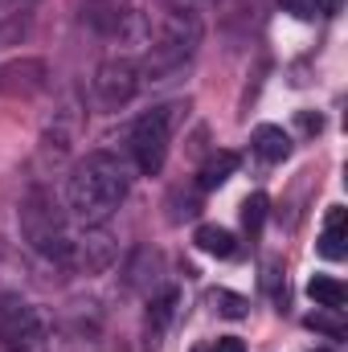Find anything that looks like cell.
Wrapping results in <instances>:
<instances>
[{"label":"cell","instance_id":"44dd1931","mask_svg":"<svg viewBox=\"0 0 348 352\" xmlns=\"http://www.w3.org/2000/svg\"><path fill=\"white\" fill-rule=\"evenodd\" d=\"M345 8V0H312V12H320V16H336Z\"/></svg>","mask_w":348,"mask_h":352},{"label":"cell","instance_id":"5b68a950","mask_svg":"<svg viewBox=\"0 0 348 352\" xmlns=\"http://www.w3.org/2000/svg\"><path fill=\"white\" fill-rule=\"evenodd\" d=\"M115 263H119V242L102 226H83L78 234H70V258H66V266H74L78 274H102Z\"/></svg>","mask_w":348,"mask_h":352},{"label":"cell","instance_id":"277c9868","mask_svg":"<svg viewBox=\"0 0 348 352\" xmlns=\"http://www.w3.org/2000/svg\"><path fill=\"white\" fill-rule=\"evenodd\" d=\"M0 344L8 352H41V344H45L41 311L33 303H25L21 295L0 299Z\"/></svg>","mask_w":348,"mask_h":352},{"label":"cell","instance_id":"4fadbf2b","mask_svg":"<svg viewBox=\"0 0 348 352\" xmlns=\"http://www.w3.org/2000/svg\"><path fill=\"white\" fill-rule=\"evenodd\" d=\"M209 303H213V311L226 316V320H246V316H250V299H242L238 291H226V287L209 291Z\"/></svg>","mask_w":348,"mask_h":352},{"label":"cell","instance_id":"9c48e42d","mask_svg":"<svg viewBox=\"0 0 348 352\" xmlns=\"http://www.w3.org/2000/svg\"><path fill=\"white\" fill-rule=\"evenodd\" d=\"M193 242H197L201 254H213V258H234L238 254V238L226 226H197Z\"/></svg>","mask_w":348,"mask_h":352},{"label":"cell","instance_id":"ba28073f","mask_svg":"<svg viewBox=\"0 0 348 352\" xmlns=\"http://www.w3.org/2000/svg\"><path fill=\"white\" fill-rule=\"evenodd\" d=\"M250 140H254V152H259L262 160H270V164H283L291 156V135L279 123H259Z\"/></svg>","mask_w":348,"mask_h":352},{"label":"cell","instance_id":"e0dca14e","mask_svg":"<svg viewBox=\"0 0 348 352\" xmlns=\"http://www.w3.org/2000/svg\"><path fill=\"white\" fill-rule=\"evenodd\" d=\"M320 254L332 258V263L345 258V230H324V234H320Z\"/></svg>","mask_w":348,"mask_h":352},{"label":"cell","instance_id":"3957f363","mask_svg":"<svg viewBox=\"0 0 348 352\" xmlns=\"http://www.w3.org/2000/svg\"><path fill=\"white\" fill-rule=\"evenodd\" d=\"M180 111H188V102H164V107H152V111H144L135 119L127 148H131V160H135V168L144 176H156L164 168L168 144H173V127H176V119H180Z\"/></svg>","mask_w":348,"mask_h":352},{"label":"cell","instance_id":"5bb4252c","mask_svg":"<svg viewBox=\"0 0 348 352\" xmlns=\"http://www.w3.org/2000/svg\"><path fill=\"white\" fill-rule=\"evenodd\" d=\"M266 209H270V201H266V192H250V197L242 201V230H246L250 238H259V234H262V221H266Z\"/></svg>","mask_w":348,"mask_h":352},{"label":"cell","instance_id":"cb8c5ba5","mask_svg":"<svg viewBox=\"0 0 348 352\" xmlns=\"http://www.w3.org/2000/svg\"><path fill=\"white\" fill-rule=\"evenodd\" d=\"M193 352H213V349H193Z\"/></svg>","mask_w":348,"mask_h":352},{"label":"cell","instance_id":"d4e9b609","mask_svg":"<svg viewBox=\"0 0 348 352\" xmlns=\"http://www.w3.org/2000/svg\"><path fill=\"white\" fill-rule=\"evenodd\" d=\"M316 352H328V349H316Z\"/></svg>","mask_w":348,"mask_h":352},{"label":"cell","instance_id":"8fae6325","mask_svg":"<svg viewBox=\"0 0 348 352\" xmlns=\"http://www.w3.org/2000/svg\"><path fill=\"white\" fill-rule=\"evenodd\" d=\"M307 295L316 299V307H340V311H345V299H348L345 283L332 278V274H312L307 278Z\"/></svg>","mask_w":348,"mask_h":352},{"label":"cell","instance_id":"9a60e30c","mask_svg":"<svg viewBox=\"0 0 348 352\" xmlns=\"http://www.w3.org/2000/svg\"><path fill=\"white\" fill-rule=\"evenodd\" d=\"M83 4H87L90 21H94V25H98L102 33H107V29H111V25L119 21V12L127 8V0H83Z\"/></svg>","mask_w":348,"mask_h":352},{"label":"cell","instance_id":"ac0fdd59","mask_svg":"<svg viewBox=\"0 0 348 352\" xmlns=\"http://www.w3.org/2000/svg\"><path fill=\"white\" fill-rule=\"evenodd\" d=\"M299 131L303 135H320L324 131V115L320 111H299Z\"/></svg>","mask_w":348,"mask_h":352},{"label":"cell","instance_id":"30bf717a","mask_svg":"<svg viewBox=\"0 0 348 352\" xmlns=\"http://www.w3.org/2000/svg\"><path fill=\"white\" fill-rule=\"evenodd\" d=\"M234 173H238V156H234V152H213V156L201 164V173H197V188H205V192H209V188H221Z\"/></svg>","mask_w":348,"mask_h":352},{"label":"cell","instance_id":"52a82bcc","mask_svg":"<svg viewBox=\"0 0 348 352\" xmlns=\"http://www.w3.org/2000/svg\"><path fill=\"white\" fill-rule=\"evenodd\" d=\"M176 307H180V291H176V287H168L164 295H156V299L148 303V352L160 349V336L168 332Z\"/></svg>","mask_w":348,"mask_h":352},{"label":"cell","instance_id":"ffe728a7","mask_svg":"<svg viewBox=\"0 0 348 352\" xmlns=\"http://www.w3.org/2000/svg\"><path fill=\"white\" fill-rule=\"evenodd\" d=\"M345 221H348V209L345 205H332L328 217H324V230H345Z\"/></svg>","mask_w":348,"mask_h":352},{"label":"cell","instance_id":"2e32d148","mask_svg":"<svg viewBox=\"0 0 348 352\" xmlns=\"http://www.w3.org/2000/svg\"><path fill=\"white\" fill-rule=\"evenodd\" d=\"M262 291H266L270 299H279V303L287 299V287H283V263H279V258H266V263H262Z\"/></svg>","mask_w":348,"mask_h":352},{"label":"cell","instance_id":"6da1fadb","mask_svg":"<svg viewBox=\"0 0 348 352\" xmlns=\"http://www.w3.org/2000/svg\"><path fill=\"white\" fill-rule=\"evenodd\" d=\"M131 176L115 152H87L66 180V205L78 226H107L115 209L127 201Z\"/></svg>","mask_w":348,"mask_h":352},{"label":"cell","instance_id":"d6986e66","mask_svg":"<svg viewBox=\"0 0 348 352\" xmlns=\"http://www.w3.org/2000/svg\"><path fill=\"white\" fill-rule=\"evenodd\" d=\"M279 8L291 12L295 21H312V16H316V12H312V0H279Z\"/></svg>","mask_w":348,"mask_h":352},{"label":"cell","instance_id":"603a6c76","mask_svg":"<svg viewBox=\"0 0 348 352\" xmlns=\"http://www.w3.org/2000/svg\"><path fill=\"white\" fill-rule=\"evenodd\" d=\"M176 8H193V4H197V0H173Z\"/></svg>","mask_w":348,"mask_h":352},{"label":"cell","instance_id":"8992f818","mask_svg":"<svg viewBox=\"0 0 348 352\" xmlns=\"http://www.w3.org/2000/svg\"><path fill=\"white\" fill-rule=\"evenodd\" d=\"M135 94H140L135 58H107V62L94 70V98H98V107L119 111V107H127Z\"/></svg>","mask_w":348,"mask_h":352},{"label":"cell","instance_id":"7402d4cb","mask_svg":"<svg viewBox=\"0 0 348 352\" xmlns=\"http://www.w3.org/2000/svg\"><path fill=\"white\" fill-rule=\"evenodd\" d=\"M209 349H213V352H246V344H242L238 336H221V340H217V344H209Z\"/></svg>","mask_w":348,"mask_h":352},{"label":"cell","instance_id":"7c38bea8","mask_svg":"<svg viewBox=\"0 0 348 352\" xmlns=\"http://www.w3.org/2000/svg\"><path fill=\"white\" fill-rule=\"evenodd\" d=\"M303 324H307L312 332L332 336V340H345L348 336V324H345V311H340V307H320V311H312Z\"/></svg>","mask_w":348,"mask_h":352},{"label":"cell","instance_id":"7a4b0ae2","mask_svg":"<svg viewBox=\"0 0 348 352\" xmlns=\"http://www.w3.org/2000/svg\"><path fill=\"white\" fill-rule=\"evenodd\" d=\"M17 221H21V238H25V246L33 254H41L45 263L66 266V258H70V230H66V217H62V209L54 205V197L45 188H33L21 201Z\"/></svg>","mask_w":348,"mask_h":352}]
</instances>
